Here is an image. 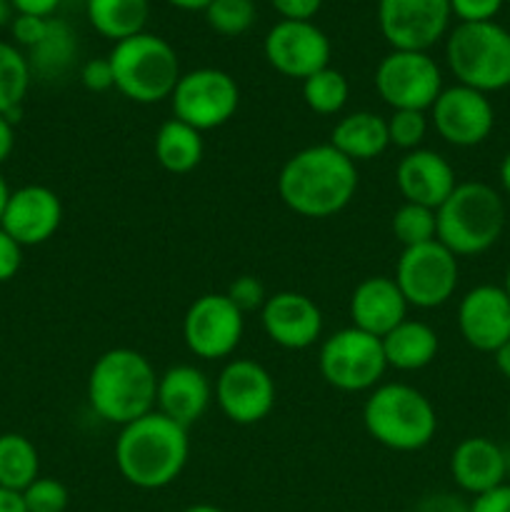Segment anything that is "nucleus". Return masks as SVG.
I'll use <instances>...</instances> for the list:
<instances>
[{"label": "nucleus", "instance_id": "1", "mask_svg": "<svg viewBox=\"0 0 510 512\" xmlns=\"http://www.w3.org/2000/svg\"><path fill=\"white\" fill-rule=\"evenodd\" d=\"M358 193V165L330 143L308 145L283 163L278 195L303 218H333Z\"/></svg>", "mask_w": 510, "mask_h": 512}, {"label": "nucleus", "instance_id": "2", "mask_svg": "<svg viewBox=\"0 0 510 512\" xmlns=\"http://www.w3.org/2000/svg\"><path fill=\"white\" fill-rule=\"evenodd\" d=\"M188 455V428L158 410L123 425L115 438L118 473L140 490H160L175 483L188 465Z\"/></svg>", "mask_w": 510, "mask_h": 512}, {"label": "nucleus", "instance_id": "3", "mask_svg": "<svg viewBox=\"0 0 510 512\" xmlns=\"http://www.w3.org/2000/svg\"><path fill=\"white\" fill-rule=\"evenodd\" d=\"M158 373L133 348L105 350L88 375V403L103 423L123 425L155 410Z\"/></svg>", "mask_w": 510, "mask_h": 512}, {"label": "nucleus", "instance_id": "4", "mask_svg": "<svg viewBox=\"0 0 510 512\" xmlns=\"http://www.w3.org/2000/svg\"><path fill=\"white\" fill-rule=\"evenodd\" d=\"M438 235L455 258H475L493 248L505 230V200L493 185L470 180L458 183L435 210Z\"/></svg>", "mask_w": 510, "mask_h": 512}, {"label": "nucleus", "instance_id": "5", "mask_svg": "<svg viewBox=\"0 0 510 512\" xmlns=\"http://www.w3.org/2000/svg\"><path fill=\"white\" fill-rule=\"evenodd\" d=\"M363 425L370 438L395 453H418L433 443L438 415L418 388L385 383L370 390L363 405Z\"/></svg>", "mask_w": 510, "mask_h": 512}, {"label": "nucleus", "instance_id": "6", "mask_svg": "<svg viewBox=\"0 0 510 512\" xmlns=\"http://www.w3.org/2000/svg\"><path fill=\"white\" fill-rule=\"evenodd\" d=\"M108 60L113 68L115 90L140 105L168 100L183 75L173 45L148 30L115 43Z\"/></svg>", "mask_w": 510, "mask_h": 512}, {"label": "nucleus", "instance_id": "7", "mask_svg": "<svg viewBox=\"0 0 510 512\" xmlns=\"http://www.w3.org/2000/svg\"><path fill=\"white\" fill-rule=\"evenodd\" d=\"M445 63L460 85L490 95L510 85V30L490 23H458L445 40Z\"/></svg>", "mask_w": 510, "mask_h": 512}, {"label": "nucleus", "instance_id": "8", "mask_svg": "<svg viewBox=\"0 0 510 512\" xmlns=\"http://www.w3.org/2000/svg\"><path fill=\"white\" fill-rule=\"evenodd\" d=\"M318 368L330 388L340 393H365L378 388L388 363L380 338L350 325L323 340Z\"/></svg>", "mask_w": 510, "mask_h": 512}, {"label": "nucleus", "instance_id": "9", "mask_svg": "<svg viewBox=\"0 0 510 512\" xmlns=\"http://www.w3.org/2000/svg\"><path fill=\"white\" fill-rule=\"evenodd\" d=\"M458 280V258L438 240L403 248L395 265V283L410 308H440L455 295Z\"/></svg>", "mask_w": 510, "mask_h": 512}, {"label": "nucleus", "instance_id": "10", "mask_svg": "<svg viewBox=\"0 0 510 512\" xmlns=\"http://www.w3.org/2000/svg\"><path fill=\"white\" fill-rule=\"evenodd\" d=\"M373 83L380 100L393 110L428 113L443 93L440 65L420 50H390L375 68Z\"/></svg>", "mask_w": 510, "mask_h": 512}, {"label": "nucleus", "instance_id": "11", "mask_svg": "<svg viewBox=\"0 0 510 512\" xmlns=\"http://www.w3.org/2000/svg\"><path fill=\"white\" fill-rule=\"evenodd\" d=\"M173 118L195 130H215L228 123L240 105V88L230 73L220 68H195L180 75L173 95Z\"/></svg>", "mask_w": 510, "mask_h": 512}, {"label": "nucleus", "instance_id": "12", "mask_svg": "<svg viewBox=\"0 0 510 512\" xmlns=\"http://www.w3.org/2000/svg\"><path fill=\"white\" fill-rule=\"evenodd\" d=\"M245 315L225 293H205L190 303L183 318V340L200 360H223L243 340Z\"/></svg>", "mask_w": 510, "mask_h": 512}, {"label": "nucleus", "instance_id": "13", "mask_svg": "<svg viewBox=\"0 0 510 512\" xmlns=\"http://www.w3.org/2000/svg\"><path fill=\"white\" fill-rule=\"evenodd\" d=\"M450 0H378V28L393 50L428 53L450 28Z\"/></svg>", "mask_w": 510, "mask_h": 512}, {"label": "nucleus", "instance_id": "14", "mask_svg": "<svg viewBox=\"0 0 510 512\" xmlns=\"http://www.w3.org/2000/svg\"><path fill=\"white\" fill-rule=\"evenodd\" d=\"M215 403L235 425H255L275 408V380L268 370L250 358H235L223 365L215 380Z\"/></svg>", "mask_w": 510, "mask_h": 512}, {"label": "nucleus", "instance_id": "15", "mask_svg": "<svg viewBox=\"0 0 510 512\" xmlns=\"http://www.w3.org/2000/svg\"><path fill=\"white\" fill-rule=\"evenodd\" d=\"M330 53V38L313 20H278L263 40L270 68L293 80H305L328 68Z\"/></svg>", "mask_w": 510, "mask_h": 512}, {"label": "nucleus", "instance_id": "16", "mask_svg": "<svg viewBox=\"0 0 510 512\" xmlns=\"http://www.w3.org/2000/svg\"><path fill=\"white\" fill-rule=\"evenodd\" d=\"M430 123L445 143L455 148H475L493 133L495 110L488 95L455 83L438 95L430 108Z\"/></svg>", "mask_w": 510, "mask_h": 512}, {"label": "nucleus", "instance_id": "17", "mask_svg": "<svg viewBox=\"0 0 510 512\" xmlns=\"http://www.w3.org/2000/svg\"><path fill=\"white\" fill-rule=\"evenodd\" d=\"M458 330L478 353L503 348L510 340V298L503 285H475L460 298Z\"/></svg>", "mask_w": 510, "mask_h": 512}, {"label": "nucleus", "instance_id": "18", "mask_svg": "<svg viewBox=\"0 0 510 512\" xmlns=\"http://www.w3.org/2000/svg\"><path fill=\"white\" fill-rule=\"evenodd\" d=\"M260 323L270 343L285 350H305L323 335V313L318 303L295 290L268 295L260 310Z\"/></svg>", "mask_w": 510, "mask_h": 512}, {"label": "nucleus", "instance_id": "19", "mask_svg": "<svg viewBox=\"0 0 510 512\" xmlns=\"http://www.w3.org/2000/svg\"><path fill=\"white\" fill-rule=\"evenodd\" d=\"M63 223V203L58 193L45 185H23L10 193L0 228L23 248L43 245L58 233Z\"/></svg>", "mask_w": 510, "mask_h": 512}, {"label": "nucleus", "instance_id": "20", "mask_svg": "<svg viewBox=\"0 0 510 512\" xmlns=\"http://www.w3.org/2000/svg\"><path fill=\"white\" fill-rule=\"evenodd\" d=\"M395 185L405 203L438 210L453 193L458 180H455V170L445 155H440L438 150L418 148L400 158L398 168H395Z\"/></svg>", "mask_w": 510, "mask_h": 512}, {"label": "nucleus", "instance_id": "21", "mask_svg": "<svg viewBox=\"0 0 510 512\" xmlns=\"http://www.w3.org/2000/svg\"><path fill=\"white\" fill-rule=\"evenodd\" d=\"M213 403V385L195 365H173L158 375L155 410L173 423L190 428L208 413Z\"/></svg>", "mask_w": 510, "mask_h": 512}, {"label": "nucleus", "instance_id": "22", "mask_svg": "<svg viewBox=\"0 0 510 512\" xmlns=\"http://www.w3.org/2000/svg\"><path fill=\"white\" fill-rule=\"evenodd\" d=\"M408 300L400 293L395 278L373 275L355 285L350 295V320L353 328L383 338L408 318Z\"/></svg>", "mask_w": 510, "mask_h": 512}, {"label": "nucleus", "instance_id": "23", "mask_svg": "<svg viewBox=\"0 0 510 512\" xmlns=\"http://www.w3.org/2000/svg\"><path fill=\"white\" fill-rule=\"evenodd\" d=\"M450 475L463 493L478 498L505 483L508 455L495 440L483 435L463 438L450 453Z\"/></svg>", "mask_w": 510, "mask_h": 512}, {"label": "nucleus", "instance_id": "24", "mask_svg": "<svg viewBox=\"0 0 510 512\" xmlns=\"http://www.w3.org/2000/svg\"><path fill=\"white\" fill-rule=\"evenodd\" d=\"M330 145L355 165L373 160L390 148L388 123L373 110H355L343 115L330 133Z\"/></svg>", "mask_w": 510, "mask_h": 512}, {"label": "nucleus", "instance_id": "25", "mask_svg": "<svg viewBox=\"0 0 510 512\" xmlns=\"http://www.w3.org/2000/svg\"><path fill=\"white\" fill-rule=\"evenodd\" d=\"M388 368L400 373H415V370L428 368L435 360L440 348L438 333L423 320L405 318L398 328L390 330L380 338Z\"/></svg>", "mask_w": 510, "mask_h": 512}, {"label": "nucleus", "instance_id": "26", "mask_svg": "<svg viewBox=\"0 0 510 512\" xmlns=\"http://www.w3.org/2000/svg\"><path fill=\"white\" fill-rule=\"evenodd\" d=\"M153 150L160 168L173 175H185L198 168L200 160H203V133L195 130L193 125L183 123V120L170 118L155 133Z\"/></svg>", "mask_w": 510, "mask_h": 512}, {"label": "nucleus", "instance_id": "27", "mask_svg": "<svg viewBox=\"0 0 510 512\" xmlns=\"http://www.w3.org/2000/svg\"><path fill=\"white\" fill-rule=\"evenodd\" d=\"M85 15L95 33L120 43V40L145 33L150 0H85Z\"/></svg>", "mask_w": 510, "mask_h": 512}, {"label": "nucleus", "instance_id": "28", "mask_svg": "<svg viewBox=\"0 0 510 512\" xmlns=\"http://www.w3.org/2000/svg\"><path fill=\"white\" fill-rule=\"evenodd\" d=\"M75 58H78V38H75L73 28L60 18H50L45 38L33 50H28L30 70L45 80L68 73Z\"/></svg>", "mask_w": 510, "mask_h": 512}, {"label": "nucleus", "instance_id": "29", "mask_svg": "<svg viewBox=\"0 0 510 512\" xmlns=\"http://www.w3.org/2000/svg\"><path fill=\"white\" fill-rule=\"evenodd\" d=\"M40 478V455L33 440L20 433L0 435V488L23 493Z\"/></svg>", "mask_w": 510, "mask_h": 512}, {"label": "nucleus", "instance_id": "30", "mask_svg": "<svg viewBox=\"0 0 510 512\" xmlns=\"http://www.w3.org/2000/svg\"><path fill=\"white\" fill-rule=\"evenodd\" d=\"M30 80H33V70H30L28 55L13 43L0 40V115H5L10 123L18 120Z\"/></svg>", "mask_w": 510, "mask_h": 512}, {"label": "nucleus", "instance_id": "31", "mask_svg": "<svg viewBox=\"0 0 510 512\" xmlns=\"http://www.w3.org/2000/svg\"><path fill=\"white\" fill-rule=\"evenodd\" d=\"M350 98V85L340 70L323 68L303 80V100L313 113L338 115Z\"/></svg>", "mask_w": 510, "mask_h": 512}, {"label": "nucleus", "instance_id": "32", "mask_svg": "<svg viewBox=\"0 0 510 512\" xmlns=\"http://www.w3.org/2000/svg\"><path fill=\"white\" fill-rule=\"evenodd\" d=\"M390 228H393L395 240H398L403 248H415V245L430 243V240H435V235H438L435 210L415 203L400 205L393 213Z\"/></svg>", "mask_w": 510, "mask_h": 512}, {"label": "nucleus", "instance_id": "33", "mask_svg": "<svg viewBox=\"0 0 510 512\" xmlns=\"http://www.w3.org/2000/svg\"><path fill=\"white\" fill-rule=\"evenodd\" d=\"M203 13L210 30L223 38H240L253 28L258 18L253 0H213Z\"/></svg>", "mask_w": 510, "mask_h": 512}, {"label": "nucleus", "instance_id": "34", "mask_svg": "<svg viewBox=\"0 0 510 512\" xmlns=\"http://www.w3.org/2000/svg\"><path fill=\"white\" fill-rule=\"evenodd\" d=\"M385 123H388L390 145L405 153L423 148L425 135H428V115L423 110H393Z\"/></svg>", "mask_w": 510, "mask_h": 512}, {"label": "nucleus", "instance_id": "35", "mask_svg": "<svg viewBox=\"0 0 510 512\" xmlns=\"http://www.w3.org/2000/svg\"><path fill=\"white\" fill-rule=\"evenodd\" d=\"M23 500L28 512H65L70 493L60 480L38 478L23 490Z\"/></svg>", "mask_w": 510, "mask_h": 512}, {"label": "nucleus", "instance_id": "36", "mask_svg": "<svg viewBox=\"0 0 510 512\" xmlns=\"http://www.w3.org/2000/svg\"><path fill=\"white\" fill-rule=\"evenodd\" d=\"M225 295L233 300V305L243 315L253 313V310H263L265 300H268L263 280L255 278V275H240V278H235Z\"/></svg>", "mask_w": 510, "mask_h": 512}, {"label": "nucleus", "instance_id": "37", "mask_svg": "<svg viewBox=\"0 0 510 512\" xmlns=\"http://www.w3.org/2000/svg\"><path fill=\"white\" fill-rule=\"evenodd\" d=\"M505 0H450V13L460 23H490L500 13Z\"/></svg>", "mask_w": 510, "mask_h": 512}, {"label": "nucleus", "instance_id": "38", "mask_svg": "<svg viewBox=\"0 0 510 512\" xmlns=\"http://www.w3.org/2000/svg\"><path fill=\"white\" fill-rule=\"evenodd\" d=\"M48 23L50 18H38V15H15L13 23H10V33H13L15 43L20 48L33 50L40 40L45 38L48 33Z\"/></svg>", "mask_w": 510, "mask_h": 512}, {"label": "nucleus", "instance_id": "39", "mask_svg": "<svg viewBox=\"0 0 510 512\" xmlns=\"http://www.w3.org/2000/svg\"><path fill=\"white\" fill-rule=\"evenodd\" d=\"M80 83L90 93H105V90L115 88L113 68H110L108 58H90L88 63L80 68Z\"/></svg>", "mask_w": 510, "mask_h": 512}, {"label": "nucleus", "instance_id": "40", "mask_svg": "<svg viewBox=\"0 0 510 512\" xmlns=\"http://www.w3.org/2000/svg\"><path fill=\"white\" fill-rule=\"evenodd\" d=\"M23 265V245L0 228V283H8Z\"/></svg>", "mask_w": 510, "mask_h": 512}, {"label": "nucleus", "instance_id": "41", "mask_svg": "<svg viewBox=\"0 0 510 512\" xmlns=\"http://www.w3.org/2000/svg\"><path fill=\"white\" fill-rule=\"evenodd\" d=\"M415 512H470V503H465L458 493H448V490H438L430 493L415 505Z\"/></svg>", "mask_w": 510, "mask_h": 512}, {"label": "nucleus", "instance_id": "42", "mask_svg": "<svg viewBox=\"0 0 510 512\" xmlns=\"http://www.w3.org/2000/svg\"><path fill=\"white\" fill-rule=\"evenodd\" d=\"M280 20H313L323 0H270Z\"/></svg>", "mask_w": 510, "mask_h": 512}, {"label": "nucleus", "instance_id": "43", "mask_svg": "<svg viewBox=\"0 0 510 512\" xmlns=\"http://www.w3.org/2000/svg\"><path fill=\"white\" fill-rule=\"evenodd\" d=\"M470 512H510V483L498 485V488L473 498Z\"/></svg>", "mask_w": 510, "mask_h": 512}, {"label": "nucleus", "instance_id": "44", "mask_svg": "<svg viewBox=\"0 0 510 512\" xmlns=\"http://www.w3.org/2000/svg\"><path fill=\"white\" fill-rule=\"evenodd\" d=\"M15 13L20 15H38V18H53L55 10L63 0H10Z\"/></svg>", "mask_w": 510, "mask_h": 512}, {"label": "nucleus", "instance_id": "45", "mask_svg": "<svg viewBox=\"0 0 510 512\" xmlns=\"http://www.w3.org/2000/svg\"><path fill=\"white\" fill-rule=\"evenodd\" d=\"M15 148V123L0 115V165L13 155Z\"/></svg>", "mask_w": 510, "mask_h": 512}, {"label": "nucleus", "instance_id": "46", "mask_svg": "<svg viewBox=\"0 0 510 512\" xmlns=\"http://www.w3.org/2000/svg\"><path fill=\"white\" fill-rule=\"evenodd\" d=\"M0 512H28V508H25L23 493L0 488Z\"/></svg>", "mask_w": 510, "mask_h": 512}, {"label": "nucleus", "instance_id": "47", "mask_svg": "<svg viewBox=\"0 0 510 512\" xmlns=\"http://www.w3.org/2000/svg\"><path fill=\"white\" fill-rule=\"evenodd\" d=\"M493 358H495V368L500 370V375L510 380V340L503 345V348L495 350Z\"/></svg>", "mask_w": 510, "mask_h": 512}, {"label": "nucleus", "instance_id": "48", "mask_svg": "<svg viewBox=\"0 0 510 512\" xmlns=\"http://www.w3.org/2000/svg\"><path fill=\"white\" fill-rule=\"evenodd\" d=\"M165 3H170L173 8H178V10H185V13H195V10L208 8L213 0H165Z\"/></svg>", "mask_w": 510, "mask_h": 512}, {"label": "nucleus", "instance_id": "49", "mask_svg": "<svg viewBox=\"0 0 510 512\" xmlns=\"http://www.w3.org/2000/svg\"><path fill=\"white\" fill-rule=\"evenodd\" d=\"M498 175H500V185H503L505 195H508V198H510V150H508V153H505L503 163H500Z\"/></svg>", "mask_w": 510, "mask_h": 512}, {"label": "nucleus", "instance_id": "50", "mask_svg": "<svg viewBox=\"0 0 510 512\" xmlns=\"http://www.w3.org/2000/svg\"><path fill=\"white\" fill-rule=\"evenodd\" d=\"M15 15L18 13H15L13 3H10V0H0V28H5V25L13 23Z\"/></svg>", "mask_w": 510, "mask_h": 512}, {"label": "nucleus", "instance_id": "51", "mask_svg": "<svg viewBox=\"0 0 510 512\" xmlns=\"http://www.w3.org/2000/svg\"><path fill=\"white\" fill-rule=\"evenodd\" d=\"M10 193H13V190L8 188V183H5L3 173H0V220H3L5 205H8V200H10Z\"/></svg>", "mask_w": 510, "mask_h": 512}, {"label": "nucleus", "instance_id": "52", "mask_svg": "<svg viewBox=\"0 0 510 512\" xmlns=\"http://www.w3.org/2000/svg\"><path fill=\"white\" fill-rule=\"evenodd\" d=\"M183 512H225V510H223V508H218V505L198 503V505H190V508H185Z\"/></svg>", "mask_w": 510, "mask_h": 512}, {"label": "nucleus", "instance_id": "53", "mask_svg": "<svg viewBox=\"0 0 510 512\" xmlns=\"http://www.w3.org/2000/svg\"><path fill=\"white\" fill-rule=\"evenodd\" d=\"M503 290H505V295H508V298H510V268H508V273H505V283H503Z\"/></svg>", "mask_w": 510, "mask_h": 512}, {"label": "nucleus", "instance_id": "54", "mask_svg": "<svg viewBox=\"0 0 510 512\" xmlns=\"http://www.w3.org/2000/svg\"><path fill=\"white\" fill-rule=\"evenodd\" d=\"M508 420H510V405H508Z\"/></svg>", "mask_w": 510, "mask_h": 512}, {"label": "nucleus", "instance_id": "55", "mask_svg": "<svg viewBox=\"0 0 510 512\" xmlns=\"http://www.w3.org/2000/svg\"><path fill=\"white\" fill-rule=\"evenodd\" d=\"M505 3H510V0H505Z\"/></svg>", "mask_w": 510, "mask_h": 512}]
</instances>
